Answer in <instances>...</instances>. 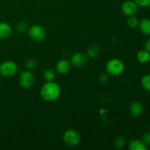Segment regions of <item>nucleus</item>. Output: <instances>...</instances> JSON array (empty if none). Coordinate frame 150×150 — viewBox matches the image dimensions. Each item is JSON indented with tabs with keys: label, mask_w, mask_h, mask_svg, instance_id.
I'll return each mask as SVG.
<instances>
[{
	"label": "nucleus",
	"mask_w": 150,
	"mask_h": 150,
	"mask_svg": "<svg viewBox=\"0 0 150 150\" xmlns=\"http://www.w3.org/2000/svg\"><path fill=\"white\" fill-rule=\"evenodd\" d=\"M12 28L7 23L0 22V39L5 40L10 38L12 35Z\"/></svg>",
	"instance_id": "nucleus-11"
},
{
	"label": "nucleus",
	"mask_w": 150,
	"mask_h": 150,
	"mask_svg": "<svg viewBox=\"0 0 150 150\" xmlns=\"http://www.w3.org/2000/svg\"><path fill=\"white\" fill-rule=\"evenodd\" d=\"M42 76H43V79L46 81H54L56 78V73L52 69L47 68L44 70Z\"/></svg>",
	"instance_id": "nucleus-15"
},
{
	"label": "nucleus",
	"mask_w": 150,
	"mask_h": 150,
	"mask_svg": "<svg viewBox=\"0 0 150 150\" xmlns=\"http://www.w3.org/2000/svg\"><path fill=\"white\" fill-rule=\"evenodd\" d=\"M139 6L142 7H147L150 6V0H133Z\"/></svg>",
	"instance_id": "nucleus-23"
},
{
	"label": "nucleus",
	"mask_w": 150,
	"mask_h": 150,
	"mask_svg": "<svg viewBox=\"0 0 150 150\" xmlns=\"http://www.w3.org/2000/svg\"><path fill=\"white\" fill-rule=\"evenodd\" d=\"M144 112V106L139 101H134L130 105V113L132 117H139Z\"/></svg>",
	"instance_id": "nucleus-9"
},
{
	"label": "nucleus",
	"mask_w": 150,
	"mask_h": 150,
	"mask_svg": "<svg viewBox=\"0 0 150 150\" xmlns=\"http://www.w3.org/2000/svg\"><path fill=\"white\" fill-rule=\"evenodd\" d=\"M56 70L59 74H67L70 70V63L68 60L63 59L59 60L56 64Z\"/></svg>",
	"instance_id": "nucleus-10"
},
{
	"label": "nucleus",
	"mask_w": 150,
	"mask_h": 150,
	"mask_svg": "<svg viewBox=\"0 0 150 150\" xmlns=\"http://www.w3.org/2000/svg\"><path fill=\"white\" fill-rule=\"evenodd\" d=\"M105 69L108 74L117 76L123 73L125 70V65L121 60L118 59H111L107 62Z\"/></svg>",
	"instance_id": "nucleus-2"
},
{
	"label": "nucleus",
	"mask_w": 150,
	"mask_h": 150,
	"mask_svg": "<svg viewBox=\"0 0 150 150\" xmlns=\"http://www.w3.org/2000/svg\"><path fill=\"white\" fill-rule=\"evenodd\" d=\"M136 58L140 63L146 64L150 61V53L145 49L139 51L136 54Z\"/></svg>",
	"instance_id": "nucleus-14"
},
{
	"label": "nucleus",
	"mask_w": 150,
	"mask_h": 150,
	"mask_svg": "<svg viewBox=\"0 0 150 150\" xmlns=\"http://www.w3.org/2000/svg\"><path fill=\"white\" fill-rule=\"evenodd\" d=\"M19 84L23 89H29L33 86L35 83V76L29 70L23 71L19 76Z\"/></svg>",
	"instance_id": "nucleus-6"
},
{
	"label": "nucleus",
	"mask_w": 150,
	"mask_h": 150,
	"mask_svg": "<svg viewBox=\"0 0 150 150\" xmlns=\"http://www.w3.org/2000/svg\"><path fill=\"white\" fill-rule=\"evenodd\" d=\"M142 142L146 146H150V131L146 132L142 137Z\"/></svg>",
	"instance_id": "nucleus-22"
},
{
	"label": "nucleus",
	"mask_w": 150,
	"mask_h": 150,
	"mask_svg": "<svg viewBox=\"0 0 150 150\" xmlns=\"http://www.w3.org/2000/svg\"><path fill=\"white\" fill-rule=\"evenodd\" d=\"M87 62V57L83 52H77L71 57V64L77 67H83Z\"/></svg>",
	"instance_id": "nucleus-8"
},
{
	"label": "nucleus",
	"mask_w": 150,
	"mask_h": 150,
	"mask_svg": "<svg viewBox=\"0 0 150 150\" xmlns=\"http://www.w3.org/2000/svg\"><path fill=\"white\" fill-rule=\"evenodd\" d=\"M98 80L101 83H106L108 80V73H101L98 77Z\"/></svg>",
	"instance_id": "nucleus-24"
},
{
	"label": "nucleus",
	"mask_w": 150,
	"mask_h": 150,
	"mask_svg": "<svg viewBox=\"0 0 150 150\" xmlns=\"http://www.w3.org/2000/svg\"><path fill=\"white\" fill-rule=\"evenodd\" d=\"M141 84L144 90L150 92V74H146L141 79Z\"/></svg>",
	"instance_id": "nucleus-16"
},
{
	"label": "nucleus",
	"mask_w": 150,
	"mask_h": 150,
	"mask_svg": "<svg viewBox=\"0 0 150 150\" xmlns=\"http://www.w3.org/2000/svg\"><path fill=\"white\" fill-rule=\"evenodd\" d=\"M129 149L130 150H146L147 146L142 142V141L133 139L129 144Z\"/></svg>",
	"instance_id": "nucleus-13"
},
{
	"label": "nucleus",
	"mask_w": 150,
	"mask_h": 150,
	"mask_svg": "<svg viewBox=\"0 0 150 150\" xmlns=\"http://www.w3.org/2000/svg\"><path fill=\"white\" fill-rule=\"evenodd\" d=\"M28 27H29V26H28L27 23L23 21L18 22L16 25V29L18 34H23L26 32L28 30Z\"/></svg>",
	"instance_id": "nucleus-18"
},
{
	"label": "nucleus",
	"mask_w": 150,
	"mask_h": 150,
	"mask_svg": "<svg viewBox=\"0 0 150 150\" xmlns=\"http://www.w3.org/2000/svg\"><path fill=\"white\" fill-rule=\"evenodd\" d=\"M17 71L18 66L15 62L7 60L0 64V76L3 77H12Z\"/></svg>",
	"instance_id": "nucleus-3"
},
{
	"label": "nucleus",
	"mask_w": 150,
	"mask_h": 150,
	"mask_svg": "<svg viewBox=\"0 0 150 150\" xmlns=\"http://www.w3.org/2000/svg\"><path fill=\"white\" fill-rule=\"evenodd\" d=\"M100 53V48L96 45H92L88 48L87 54L89 57L92 58H95L98 57V55Z\"/></svg>",
	"instance_id": "nucleus-17"
},
{
	"label": "nucleus",
	"mask_w": 150,
	"mask_h": 150,
	"mask_svg": "<svg viewBox=\"0 0 150 150\" xmlns=\"http://www.w3.org/2000/svg\"><path fill=\"white\" fill-rule=\"evenodd\" d=\"M128 18L127 20V23L130 27L131 28H135L136 26H138L139 25V19L134 16H128Z\"/></svg>",
	"instance_id": "nucleus-19"
},
{
	"label": "nucleus",
	"mask_w": 150,
	"mask_h": 150,
	"mask_svg": "<svg viewBox=\"0 0 150 150\" xmlns=\"http://www.w3.org/2000/svg\"><path fill=\"white\" fill-rule=\"evenodd\" d=\"M60 92V86L58 83L54 81H46V83L42 85L40 91L41 98L48 102H51L58 99Z\"/></svg>",
	"instance_id": "nucleus-1"
},
{
	"label": "nucleus",
	"mask_w": 150,
	"mask_h": 150,
	"mask_svg": "<svg viewBox=\"0 0 150 150\" xmlns=\"http://www.w3.org/2000/svg\"><path fill=\"white\" fill-rule=\"evenodd\" d=\"M62 139L64 143L70 146H78L81 142L80 135L74 130H66L63 134Z\"/></svg>",
	"instance_id": "nucleus-4"
},
{
	"label": "nucleus",
	"mask_w": 150,
	"mask_h": 150,
	"mask_svg": "<svg viewBox=\"0 0 150 150\" xmlns=\"http://www.w3.org/2000/svg\"><path fill=\"white\" fill-rule=\"evenodd\" d=\"M139 28L141 32L145 35H150V19L144 18L139 22Z\"/></svg>",
	"instance_id": "nucleus-12"
},
{
	"label": "nucleus",
	"mask_w": 150,
	"mask_h": 150,
	"mask_svg": "<svg viewBox=\"0 0 150 150\" xmlns=\"http://www.w3.org/2000/svg\"><path fill=\"white\" fill-rule=\"evenodd\" d=\"M29 37L35 41H42L46 36V31L40 25H33L28 30Z\"/></svg>",
	"instance_id": "nucleus-5"
},
{
	"label": "nucleus",
	"mask_w": 150,
	"mask_h": 150,
	"mask_svg": "<svg viewBox=\"0 0 150 150\" xmlns=\"http://www.w3.org/2000/svg\"><path fill=\"white\" fill-rule=\"evenodd\" d=\"M37 61L35 59H29L28 61H26V64H25V66H26V68L28 70H32V69H35V67H37Z\"/></svg>",
	"instance_id": "nucleus-21"
},
{
	"label": "nucleus",
	"mask_w": 150,
	"mask_h": 150,
	"mask_svg": "<svg viewBox=\"0 0 150 150\" xmlns=\"http://www.w3.org/2000/svg\"><path fill=\"white\" fill-rule=\"evenodd\" d=\"M125 142H126V139L124 136H120L116 139L115 141V146L118 148H121L122 146H125Z\"/></svg>",
	"instance_id": "nucleus-20"
},
{
	"label": "nucleus",
	"mask_w": 150,
	"mask_h": 150,
	"mask_svg": "<svg viewBox=\"0 0 150 150\" xmlns=\"http://www.w3.org/2000/svg\"><path fill=\"white\" fill-rule=\"evenodd\" d=\"M144 49L150 53V38L145 42Z\"/></svg>",
	"instance_id": "nucleus-25"
},
{
	"label": "nucleus",
	"mask_w": 150,
	"mask_h": 150,
	"mask_svg": "<svg viewBox=\"0 0 150 150\" xmlns=\"http://www.w3.org/2000/svg\"><path fill=\"white\" fill-rule=\"evenodd\" d=\"M139 10V5L134 1H126L122 5V11L125 16H135Z\"/></svg>",
	"instance_id": "nucleus-7"
},
{
	"label": "nucleus",
	"mask_w": 150,
	"mask_h": 150,
	"mask_svg": "<svg viewBox=\"0 0 150 150\" xmlns=\"http://www.w3.org/2000/svg\"><path fill=\"white\" fill-rule=\"evenodd\" d=\"M0 80H1V77H0Z\"/></svg>",
	"instance_id": "nucleus-26"
}]
</instances>
